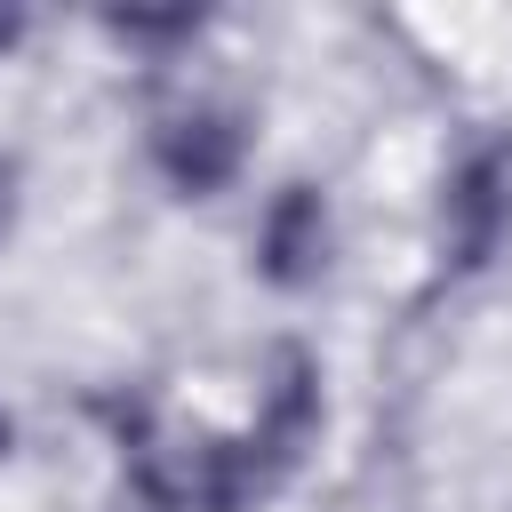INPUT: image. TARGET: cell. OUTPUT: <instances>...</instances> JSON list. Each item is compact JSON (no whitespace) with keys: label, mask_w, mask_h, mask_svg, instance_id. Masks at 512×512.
<instances>
[{"label":"cell","mask_w":512,"mask_h":512,"mask_svg":"<svg viewBox=\"0 0 512 512\" xmlns=\"http://www.w3.org/2000/svg\"><path fill=\"white\" fill-rule=\"evenodd\" d=\"M312 432H320V360H312L304 344H272L264 384H256V432H248V440L288 472Z\"/></svg>","instance_id":"4"},{"label":"cell","mask_w":512,"mask_h":512,"mask_svg":"<svg viewBox=\"0 0 512 512\" xmlns=\"http://www.w3.org/2000/svg\"><path fill=\"white\" fill-rule=\"evenodd\" d=\"M8 40H24V16H0V48H8Z\"/></svg>","instance_id":"6"},{"label":"cell","mask_w":512,"mask_h":512,"mask_svg":"<svg viewBox=\"0 0 512 512\" xmlns=\"http://www.w3.org/2000/svg\"><path fill=\"white\" fill-rule=\"evenodd\" d=\"M0 456H8V416H0Z\"/></svg>","instance_id":"7"},{"label":"cell","mask_w":512,"mask_h":512,"mask_svg":"<svg viewBox=\"0 0 512 512\" xmlns=\"http://www.w3.org/2000/svg\"><path fill=\"white\" fill-rule=\"evenodd\" d=\"M504 232H512V144H480L440 192V240L456 248V264H488Z\"/></svg>","instance_id":"1"},{"label":"cell","mask_w":512,"mask_h":512,"mask_svg":"<svg viewBox=\"0 0 512 512\" xmlns=\"http://www.w3.org/2000/svg\"><path fill=\"white\" fill-rule=\"evenodd\" d=\"M16 232V160L0 152V240Z\"/></svg>","instance_id":"5"},{"label":"cell","mask_w":512,"mask_h":512,"mask_svg":"<svg viewBox=\"0 0 512 512\" xmlns=\"http://www.w3.org/2000/svg\"><path fill=\"white\" fill-rule=\"evenodd\" d=\"M152 160H160V176H168L184 200H208V192H224V184L240 176V160H248V128H240V112L192 104V112L160 120Z\"/></svg>","instance_id":"2"},{"label":"cell","mask_w":512,"mask_h":512,"mask_svg":"<svg viewBox=\"0 0 512 512\" xmlns=\"http://www.w3.org/2000/svg\"><path fill=\"white\" fill-rule=\"evenodd\" d=\"M328 256H336V216H328V200H320L312 184L272 192V208H264V224H256V272H264L272 288H320Z\"/></svg>","instance_id":"3"}]
</instances>
